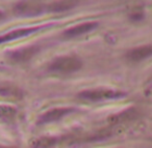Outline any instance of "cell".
<instances>
[{"label": "cell", "mask_w": 152, "mask_h": 148, "mask_svg": "<svg viewBox=\"0 0 152 148\" xmlns=\"http://www.w3.org/2000/svg\"><path fill=\"white\" fill-rule=\"evenodd\" d=\"M83 62L79 57L74 55H64L55 57L47 65V71L59 75H69L80 71Z\"/></svg>", "instance_id": "1"}, {"label": "cell", "mask_w": 152, "mask_h": 148, "mask_svg": "<svg viewBox=\"0 0 152 148\" xmlns=\"http://www.w3.org/2000/svg\"><path fill=\"white\" fill-rule=\"evenodd\" d=\"M126 95L124 91L118 89H112V88H92V89H86L80 91L77 96L80 100L86 102L98 103V102H105V100H119Z\"/></svg>", "instance_id": "2"}, {"label": "cell", "mask_w": 152, "mask_h": 148, "mask_svg": "<svg viewBox=\"0 0 152 148\" xmlns=\"http://www.w3.org/2000/svg\"><path fill=\"white\" fill-rule=\"evenodd\" d=\"M45 9L44 4L38 1H19L14 5V12L19 17H37L44 13Z\"/></svg>", "instance_id": "3"}, {"label": "cell", "mask_w": 152, "mask_h": 148, "mask_svg": "<svg viewBox=\"0 0 152 148\" xmlns=\"http://www.w3.org/2000/svg\"><path fill=\"white\" fill-rule=\"evenodd\" d=\"M52 26V24H43V25L38 26H32V27H26V28H18V29L12 30L7 33L0 35V45L4 44V43H9L12 40H19L22 38H26V36L34 34L36 32L40 31V30L44 29V28H48Z\"/></svg>", "instance_id": "4"}, {"label": "cell", "mask_w": 152, "mask_h": 148, "mask_svg": "<svg viewBox=\"0 0 152 148\" xmlns=\"http://www.w3.org/2000/svg\"><path fill=\"white\" fill-rule=\"evenodd\" d=\"M76 109L71 108V107H59V108H54L47 112L43 113L38 119L39 124H48L55 121H58L66 117L67 115H70L71 113H74Z\"/></svg>", "instance_id": "5"}, {"label": "cell", "mask_w": 152, "mask_h": 148, "mask_svg": "<svg viewBox=\"0 0 152 148\" xmlns=\"http://www.w3.org/2000/svg\"><path fill=\"white\" fill-rule=\"evenodd\" d=\"M41 48L39 46H27L23 47V48H19L17 50L11 51L7 53V58L15 63H23L26 61L30 60L34 56H36L39 53Z\"/></svg>", "instance_id": "6"}, {"label": "cell", "mask_w": 152, "mask_h": 148, "mask_svg": "<svg viewBox=\"0 0 152 148\" xmlns=\"http://www.w3.org/2000/svg\"><path fill=\"white\" fill-rule=\"evenodd\" d=\"M98 26H99V23L95 21L83 22V23L72 26V27L66 29L65 31L63 32V38H67V40L76 38H78V36L90 33V32H92L93 30H95Z\"/></svg>", "instance_id": "7"}, {"label": "cell", "mask_w": 152, "mask_h": 148, "mask_svg": "<svg viewBox=\"0 0 152 148\" xmlns=\"http://www.w3.org/2000/svg\"><path fill=\"white\" fill-rule=\"evenodd\" d=\"M125 59L129 62H141L152 57V45H143V46L131 48L125 53Z\"/></svg>", "instance_id": "8"}, {"label": "cell", "mask_w": 152, "mask_h": 148, "mask_svg": "<svg viewBox=\"0 0 152 148\" xmlns=\"http://www.w3.org/2000/svg\"><path fill=\"white\" fill-rule=\"evenodd\" d=\"M0 95L5 97H17L18 100H21L23 92L17 86L12 85L10 83H4L0 84Z\"/></svg>", "instance_id": "9"}, {"label": "cell", "mask_w": 152, "mask_h": 148, "mask_svg": "<svg viewBox=\"0 0 152 148\" xmlns=\"http://www.w3.org/2000/svg\"><path fill=\"white\" fill-rule=\"evenodd\" d=\"M18 111L16 108L7 105H0V120L12 121L16 118Z\"/></svg>", "instance_id": "10"}, {"label": "cell", "mask_w": 152, "mask_h": 148, "mask_svg": "<svg viewBox=\"0 0 152 148\" xmlns=\"http://www.w3.org/2000/svg\"><path fill=\"white\" fill-rule=\"evenodd\" d=\"M75 5L76 2H73V1H58V2L51 3V5H49L48 7V11L50 9L52 12H64L73 9Z\"/></svg>", "instance_id": "11"}, {"label": "cell", "mask_w": 152, "mask_h": 148, "mask_svg": "<svg viewBox=\"0 0 152 148\" xmlns=\"http://www.w3.org/2000/svg\"><path fill=\"white\" fill-rule=\"evenodd\" d=\"M4 18H5V15L2 13V12H0V22L2 21V20L4 19Z\"/></svg>", "instance_id": "12"}, {"label": "cell", "mask_w": 152, "mask_h": 148, "mask_svg": "<svg viewBox=\"0 0 152 148\" xmlns=\"http://www.w3.org/2000/svg\"><path fill=\"white\" fill-rule=\"evenodd\" d=\"M0 148H7V147H2V146L0 145Z\"/></svg>", "instance_id": "13"}]
</instances>
